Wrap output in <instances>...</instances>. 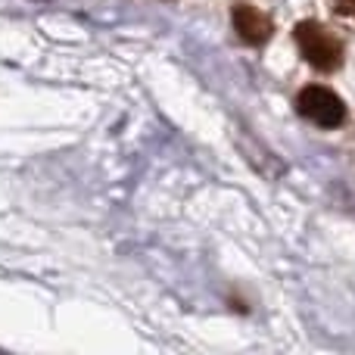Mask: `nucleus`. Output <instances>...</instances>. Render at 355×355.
<instances>
[{
    "label": "nucleus",
    "instance_id": "obj_2",
    "mask_svg": "<svg viewBox=\"0 0 355 355\" xmlns=\"http://www.w3.org/2000/svg\"><path fill=\"white\" fill-rule=\"evenodd\" d=\"M296 110L300 116H306L309 122L321 125V128H337L343 125L346 119V106L331 87H321V85H312L296 97Z\"/></svg>",
    "mask_w": 355,
    "mask_h": 355
},
{
    "label": "nucleus",
    "instance_id": "obj_4",
    "mask_svg": "<svg viewBox=\"0 0 355 355\" xmlns=\"http://www.w3.org/2000/svg\"><path fill=\"white\" fill-rule=\"evenodd\" d=\"M334 6H337L340 16H346L355 22V0H334Z\"/></svg>",
    "mask_w": 355,
    "mask_h": 355
},
{
    "label": "nucleus",
    "instance_id": "obj_1",
    "mask_svg": "<svg viewBox=\"0 0 355 355\" xmlns=\"http://www.w3.org/2000/svg\"><path fill=\"white\" fill-rule=\"evenodd\" d=\"M293 35H296L300 53L306 56V62L315 66L318 72H337V69L343 66V44H340V37L334 35L331 28H324L321 22L306 19V22L296 25Z\"/></svg>",
    "mask_w": 355,
    "mask_h": 355
},
{
    "label": "nucleus",
    "instance_id": "obj_3",
    "mask_svg": "<svg viewBox=\"0 0 355 355\" xmlns=\"http://www.w3.org/2000/svg\"><path fill=\"white\" fill-rule=\"evenodd\" d=\"M234 31H237V37L243 44H252V47H259V44H265L271 37V19L265 16L259 6L252 3H234Z\"/></svg>",
    "mask_w": 355,
    "mask_h": 355
}]
</instances>
